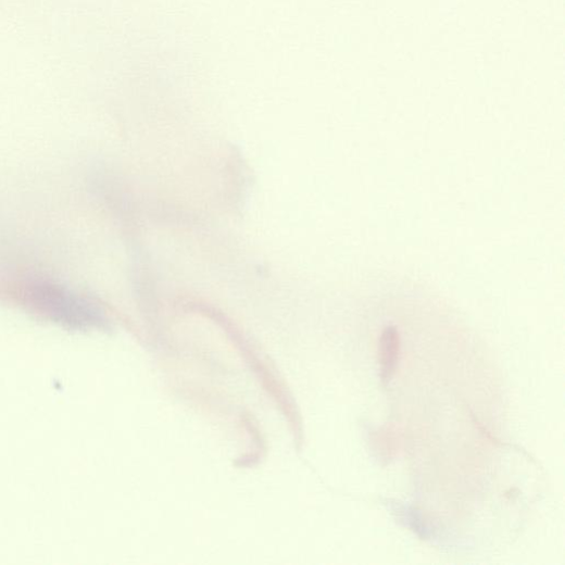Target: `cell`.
Wrapping results in <instances>:
<instances>
[{
    "label": "cell",
    "mask_w": 565,
    "mask_h": 565,
    "mask_svg": "<svg viewBox=\"0 0 565 565\" xmlns=\"http://www.w3.org/2000/svg\"><path fill=\"white\" fill-rule=\"evenodd\" d=\"M401 356V337L394 326L387 327L379 339L381 380L388 385L397 373Z\"/></svg>",
    "instance_id": "2"
},
{
    "label": "cell",
    "mask_w": 565,
    "mask_h": 565,
    "mask_svg": "<svg viewBox=\"0 0 565 565\" xmlns=\"http://www.w3.org/2000/svg\"><path fill=\"white\" fill-rule=\"evenodd\" d=\"M8 292L26 309L70 329L89 330L106 323L95 302L46 276L18 279Z\"/></svg>",
    "instance_id": "1"
}]
</instances>
